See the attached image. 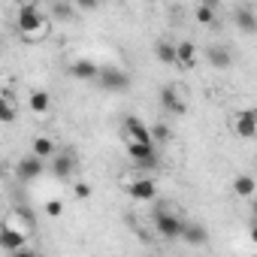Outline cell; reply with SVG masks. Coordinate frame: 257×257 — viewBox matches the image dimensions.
<instances>
[{"label": "cell", "instance_id": "30bf717a", "mask_svg": "<svg viewBox=\"0 0 257 257\" xmlns=\"http://www.w3.org/2000/svg\"><path fill=\"white\" fill-rule=\"evenodd\" d=\"M43 173H46V161H40V158H34V155L22 158V161L16 164V179H19V182H37Z\"/></svg>", "mask_w": 257, "mask_h": 257}, {"label": "cell", "instance_id": "7c38bea8", "mask_svg": "<svg viewBox=\"0 0 257 257\" xmlns=\"http://www.w3.org/2000/svg\"><path fill=\"white\" fill-rule=\"evenodd\" d=\"M179 239H185L188 245L200 248V245H206V242H209V230H206L203 224H197V221H185V224H182V233H179Z\"/></svg>", "mask_w": 257, "mask_h": 257}, {"label": "cell", "instance_id": "5b68a950", "mask_svg": "<svg viewBox=\"0 0 257 257\" xmlns=\"http://www.w3.org/2000/svg\"><path fill=\"white\" fill-rule=\"evenodd\" d=\"M4 224L13 227V230H19V233H25V236H31L34 227H37V215H34V209H28V206H16V209L4 218Z\"/></svg>", "mask_w": 257, "mask_h": 257}, {"label": "cell", "instance_id": "4fadbf2b", "mask_svg": "<svg viewBox=\"0 0 257 257\" xmlns=\"http://www.w3.org/2000/svg\"><path fill=\"white\" fill-rule=\"evenodd\" d=\"M25 242H28V236H25V233L13 230V227H7V224H0V248H4L7 254H13V251L25 248Z\"/></svg>", "mask_w": 257, "mask_h": 257}, {"label": "cell", "instance_id": "7a4b0ae2", "mask_svg": "<svg viewBox=\"0 0 257 257\" xmlns=\"http://www.w3.org/2000/svg\"><path fill=\"white\" fill-rule=\"evenodd\" d=\"M152 224H155V233H158V236H164V239H179L182 224H185V215H182L176 206H158Z\"/></svg>", "mask_w": 257, "mask_h": 257}, {"label": "cell", "instance_id": "ac0fdd59", "mask_svg": "<svg viewBox=\"0 0 257 257\" xmlns=\"http://www.w3.org/2000/svg\"><path fill=\"white\" fill-rule=\"evenodd\" d=\"M28 106H31L34 115H49V109H52V94H49V91H31Z\"/></svg>", "mask_w": 257, "mask_h": 257}, {"label": "cell", "instance_id": "7402d4cb", "mask_svg": "<svg viewBox=\"0 0 257 257\" xmlns=\"http://www.w3.org/2000/svg\"><path fill=\"white\" fill-rule=\"evenodd\" d=\"M194 19H197L200 25H209V28H212V25H218V13H215V7H212V4H200V7L194 10Z\"/></svg>", "mask_w": 257, "mask_h": 257}, {"label": "cell", "instance_id": "603a6c76", "mask_svg": "<svg viewBox=\"0 0 257 257\" xmlns=\"http://www.w3.org/2000/svg\"><path fill=\"white\" fill-rule=\"evenodd\" d=\"M124 149H127V158H131V164H137V161H146V158L158 155V149H155V146H124Z\"/></svg>", "mask_w": 257, "mask_h": 257}, {"label": "cell", "instance_id": "d6986e66", "mask_svg": "<svg viewBox=\"0 0 257 257\" xmlns=\"http://www.w3.org/2000/svg\"><path fill=\"white\" fill-rule=\"evenodd\" d=\"M254 191H257V182H254L251 176H245V173H242V176H236V179H233V194H236L239 200H251V197H254Z\"/></svg>", "mask_w": 257, "mask_h": 257}, {"label": "cell", "instance_id": "52a82bcc", "mask_svg": "<svg viewBox=\"0 0 257 257\" xmlns=\"http://www.w3.org/2000/svg\"><path fill=\"white\" fill-rule=\"evenodd\" d=\"M46 170L55 176V179H70L73 173H76V158H73V152H55L52 158H49V164H46Z\"/></svg>", "mask_w": 257, "mask_h": 257}, {"label": "cell", "instance_id": "44dd1931", "mask_svg": "<svg viewBox=\"0 0 257 257\" xmlns=\"http://www.w3.org/2000/svg\"><path fill=\"white\" fill-rule=\"evenodd\" d=\"M155 58H158L161 64H176V43L158 40V43H155Z\"/></svg>", "mask_w": 257, "mask_h": 257}, {"label": "cell", "instance_id": "83f0119b", "mask_svg": "<svg viewBox=\"0 0 257 257\" xmlns=\"http://www.w3.org/2000/svg\"><path fill=\"white\" fill-rule=\"evenodd\" d=\"M10 257H43V254H40V251H34V248H28V245H25V248H19V251H13V254H10Z\"/></svg>", "mask_w": 257, "mask_h": 257}, {"label": "cell", "instance_id": "8fae6325", "mask_svg": "<svg viewBox=\"0 0 257 257\" xmlns=\"http://www.w3.org/2000/svg\"><path fill=\"white\" fill-rule=\"evenodd\" d=\"M67 73H70L73 79H79V82H94L97 73H100V67H97L94 61H88V58H76V61L67 67Z\"/></svg>", "mask_w": 257, "mask_h": 257}, {"label": "cell", "instance_id": "6da1fadb", "mask_svg": "<svg viewBox=\"0 0 257 257\" xmlns=\"http://www.w3.org/2000/svg\"><path fill=\"white\" fill-rule=\"evenodd\" d=\"M16 31L25 43H40L52 34V22L37 4H22L16 10Z\"/></svg>", "mask_w": 257, "mask_h": 257}, {"label": "cell", "instance_id": "8992f818", "mask_svg": "<svg viewBox=\"0 0 257 257\" xmlns=\"http://www.w3.org/2000/svg\"><path fill=\"white\" fill-rule=\"evenodd\" d=\"M233 131H236L239 140H254L257 137V112L251 106H245L233 115Z\"/></svg>", "mask_w": 257, "mask_h": 257}, {"label": "cell", "instance_id": "cb8c5ba5", "mask_svg": "<svg viewBox=\"0 0 257 257\" xmlns=\"http://www.w3.org/2000/svg\"><path fill=\"white\" fill-rule=\"evenodd\" d=\"M149 137H152V146L167 143V140H170V127H167V124H155L152 131H149Z\"/></svg>", "mask_w": 257, "mask_h": 257}, {"label": "cell", "instance_id": "e0dca14e", "mask_svg": "<svg viewBox=\"0 0 257 257\" xmlns=\"http://www.w3.org/2000/svg\"><path fill=\"white\" fill-rule=\"evenodd\" d=\"M55 152H58V143H55L52 137H37V140L31 143V155L40 158V161H49Z\"/></svg>", "mask_w": 257, "mask_h": 257}, {"label": "cell", "instance_id": "2e32d148", "mask_svg": "<svg viewBox=\"0 0 257 257\" xmlns=\"http://www.w3.org/2000/svg\"><path fill=\"white\" fill-rule=\"evenodd\" d=\"M206 61H209L212 67H218V70H227V67L233 64V52H230L227 46H209V49H206Z\"/></svg>", "mask_w": 257, "mask_h": 257}, {"label": "cell", "instance_id": "ffe728a7", "mask_svg": "<svg viewBox=\"0 0 257 257\" xmlns=\"http://www.w3.org/2000/svg\"><path fill=\"white\" fill-rule=\"evenodd\" d=\"M19 121V106L10 94H0V124H13Z\"/></svg>", "mask_w": 257, "mask_h": 257}, {"label": "cell", "instance_id": "9c48e42d", "mask_svg": "<svg viewBox=\"0 0 257 257\" xmlns=\"http://www.w3.org/2000/svg\"><path fill=\"white\" fill-rule=\"evenodd\" d=\"M185 97H188V94H185L182 88L170 85V88L161 91V106H164L170 115H185V112H188V100H185Z\"/></svg>", "mask_w": 257, "mask_h": 257}, {"label": "cell", "instance_id": "277c9868", "mask_svg": "<svg viewBox=\"0 0 257 257\" xmlns=\"http://www.w3.org/2000/svg\"><path fill=\"white\" fill-rule=\"evenodd\" d=\"M94 82H100V88L112 91V94H121V91L131 88V76H127L121 67H100V73H97Z\"/></svg>", "mask_w": 257, "mask_h": 257}, {"label": "cell", "instance_id": "ba28073f", "mask_svg": "<svg viewBox=\"0 0 257 257\" xmlns=\"http://www.w3.org/2000/svg\"><path fill=\"white\" fill-rule=\"evenodd\" d=\"M127 194H131L137 203H152L158 197V182L152 176H137L131 185H127Z\"/></svg>", "mask_w": 257, "mask_h": 257}, {"label": "cell", "instance_id": "4316f807", "mask_svg": "<svg viewBox=\"0 0 257 257\" xmlns=\"http://www.w3.org/2000/svg\"><path fill=\"white\" fill-rule=\"evenodd\" d=\"M73 194H76V200H88V197H91V185H85V182H79V185L73 188Z\"/></svg>", "mask_w": 257, "mask_h": 257}, {"label": "cell", "instance_id": "484cf974", "mask_svg": "<svg viewBox=\"0 0 257 257\" xmlns=\"http://www.w3.org/2000/svg\"><path fill=\"white\" fill-rule=\"evenodd\" d=\"M61 212H64V203H61V200H49V203H46V215H49V218H58Z\"/></svg>", "mask_w": 257, "mask_h": 257}, {"label": "cell", "instance_id": "9a60e30c", "mask_svg": "<svg viewBox=\"0 0 257 257\" xmlns=\"http://www.w3.org/2000/svg\"><path fill=\"white\" fill-rule=\"evenodd\" d=\"M176 64L185 67V70H194V64H197V46L191 40L176 43Z\"/></svg>", "mask_w": 257, "mask_h": 257}, {"label": "cell", "instance_id": "3957f363", "mask_svg": "<svg viewBox=\"0 0 257 257\" xmlns=\"http://www.w3.org/2000/svg\"><path fill=\"white\" fill-rule=\"evenodd\" d=\"M121 140H124V146H152L149 127H146L137 115H127V118L121 121Z\"/></svg>", "mask_w": 257, "mask_h": 257}, {"label": "cell", "instance_id": "d4e9b609", "mask_svg": "<svg viewBox=\"0 0 257 257\" xmlns=\"http://www.w3.org/2000/svg\"><path fill=\"white\" fill-rule=\"evenodd\" d=\"M52 16L55 19H70L73 16V4H52Z\"/></svg>", "mask_w": 257, "mask_h": 257}, {"label": "cell", "instance_id": "5bb4252c", "mask_svg": "<svg viewBox=\"0 0 257 257\" xmlns=\"http://www.w3.org/2000/svg\"><path fill=\"white\" fill-rule=\"evenodd\" d=\"M233 22L239 25V31L254 34L257 31V13H254V7H236L233 10Z\"/></svg>", "mask_w": 257, "mask_h": 257}]
</instances>
